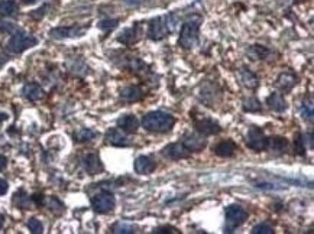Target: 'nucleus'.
<instances>
[{"label": "nucleus", "mask_w": 314, "mask_h": 234, "mask_svg": "<svg viewBox=\"0 0 314 234\" xmlns=\"http://www.w3.org/2000/svg\"><path fill=\"white\" fill-rule=\"evenodd\" d=\"M175 125V117L161 110L146 113L142 119V126L152 133H168Z\"/></svg>", "instance_id": "nucleus-1"}, {"label": "nucleus", "mask_w": 314, "mask_h": 234, "mask_svg": "<svg viewBox=\"0 0 314 234\" xmlns=\"http://www.w3.org/2000/svg\"><path fill=\"white\" fill-rule=\"evenodd\" d=\"M203 23V18L198 15L190 16L187 21L183 23L180 38H178V45L184 49H191L194 48L198 42V35H200V26Z\"/></svg>", "instance_id": "nucleus-2"}, {"label": "nucleus", "mask_w": 314, "mask_h": 234, "mask_svg": "<svg viewBox=\"0 0 314 234\" xmlns=\"http://www.w3.org/2000/svg\"><path fill=\"white\" fill-rule=\"evenodd\" d=\"M225 218H226L225 231L233 233L238 227H240L248 220V211L238 204H232V205L226 207V210H225Z\"/></svg>", "instance_id": "nucleus-3"}, {"label": "nucleus", "mask_w": 314, "mask_h": 234, "mask_svg": "<svg viewBox=\"0 0 314 234\" xmlns=\"http://www.w3.org/2000/svg\"><path fill=\"white\" fill-rule=\"evenodd\" d=\"M38 43V39L31 35V33L23 32V31H16V32L12 33L11 39L8 42V49L12 53H22L23 51L32 48Z\"/></svg>", "instance_id": "nucleus-4"}, {"label": "nucleus", "mask_w": 314, "mask_h": 234, "mask_svg": "<svg viewBox=\"0 0 314 234\" xmlns=\"http://www.w3.org/2000/svg\"><path fill=\"white\" fill-rule=\"evenodd\" d=\"M91 207L93 210L98 214H108L110 211L115 210L116 207V198L115 195L110 191H103L97 192L96 195L91 197Z\"/></svg>", "instance_id": "nucleus-5"}, {"label": "nucleus", "mask_w": 314, "mask_h": 234, "mask_svg": "<svg viewBox=\"0 0 314 234\" xmlns=\"http://www.w3.org/2000/svg\"><path fill=\"white\" fill-rule=\"evenodd\" d=\"M246 145L248 148L255 152L268 150V136L264 133V130L258 126H252L246 135Z\"/></svg>", "instance_id": "nucleus-6"}, {"label": "nucleus", "mask_w": 314, "mask_h": 234, "mask_svg": "<svg viewBox=\"0 0 314 234\" xmlns=\"http://www.w3.org/2000/svg\"><path fill=\"white\" fill-rule=\"evenodd\" d=\"M171 33L167 21H165V16H160V18H155L149 22L148 25V38L151 41H163L165 39L168 35Z\"/></svg>", "instance_id": "nucleus-7"}, {"label": "nucleus", "mask_w": 314, "mask_h": 234, "mask_svg": "<svg viewBox=\"0 0 314 234\" xmlns=\"http://www.w3.org/2000/svg\"><path fill=\"white\" fill-rule=\"evenodd\" d=\"M87 26H58L49 31V36L54 39H68V38H78L87 32Z\"/></svg>", "instance_id": "nucleus-8"}, {"label": "nucleus", "mask_w": 314, "mask_h": 234, "mask_svg": "<svg viewBox=\"0 0 314 234\" xmlns=\"http://www.w3.org/2000/svg\"><path fill=\"white\" fill-rule=\"evenodd\" d=\"M161 155H163L165 159L180 160L190 158L191 156V152L185 148L184 145H183V142H177V143H171V145L165 146L161 150Z\"/></svg>", "instance_id": "nucleus-9"}, {"label": "nucleus", "mask_w": 314, "mask_h": 234, "mask_svg": "<svg viewBox=\"0 0 314 234\" xmlns=\"http://www.w3.org/2000/svg\"><path fill=\"white\" fill-rule=\"evenodd\" d=\"M194 128L195 132L203 135V136H213V135H217V133L222 132L220 125L215 120L208 119V117H201V119L195 120Z\"/></svg>", "instance_id": "nucleus-10"}, {"label": "nucleus", "mask_w": 314, "mask_h": 234, "mask_svg": "<svg viewBox=\"0 0 314 234\" xmlns=\"http://www.w3.org/2000/svg\"><path fill=\"white\" fill-rule=\"evenodd\" d=\"M142 36V31H141V23L139 22H135L130 28H126L123 29L122 32L118 35V42L123 43V45H133L136 43Z\"/></svg>", "instance_id": "nucleus-11"}, {"label": "nucleus", "mask_w": 314, "mask_h": 234, "mask_svg": "<svg viewBox=\"0 0 314 234\" xmlns=\"http://www.w3.org/2000/svg\"><path fill=\"white\" fill-rule=\"evenodd\" d=\"M104 140L110 146H116V148H126L130 145L129 138L125 135V132H122L118 128L109 129L104 135Z\"/></svg>", "instance_id": "nucleus-12"}, {"label": "nucleus", "mask_w": 314, "mask_h": 234, "mask_svg": "<svg viewBox=\"0 0 314 234\" xmlns=\"http://www.w3.org/2000/svg\"><path fill=\"white\" fill-rule=\"evenodd\" d=\"M181 142H183V145H184L185 148L190 150L191 153H194V152H201V150L207 146L206 136H203V135H200V133H187Z\"/></svg>", "instance_id": "nucleus-13"}, {"label": "nucleus", "mask_w": 314, "mask_h": 234, "mask_svg": "<svg viewBox=\"0 0 314 234\" xmlns=\"http://www.w3.org/2000/svg\"><path fill=\"white\" fill-rule=\"evenodd\" d=\"M81 165L88 175H97L103 170V163L96 153H88L83 159H81Z\"/></svg>", "instance_id": "nucleus-14"}, {"label": "nucleus", "mask_w": 314, "mask_h": 234, "mask_svg": "<svg viewBox=\"0 0 314 234\" xmlns=\"http://www.w3.org/2000/svg\"><path fill=\"white\" fill-rule=\"evenodd\" d=\"M238 150V145L232 140V139H226L219 142L216 146H213V152L220 158H232Z\"/></svg>", "instance_id": "nucleus-15"}, {"label": "nucleus", "mask_w": 314, "mask_h": 234, "mask_svg": "<svg viewBox=\"0 0 314 234\" xmlns=\"http://www.w3.org/2000/svg\"><path fill=\"white\" fill-rule=\"evenodd\" d=\"M156 169V162L149 158V156H145L141 155L135 159V172L139 173V175H149L153 170Z\"/></svg>", "instance_id": "nucleus-16"}, {"label": "nucleus", "mask_w": 314, "mask_h": 234, "mask_svg": "<svg viewBox=\"0 0 314 234\" xmlns=\"http://www.w3.org/2000/svg\"><path fill=\"white\" fill-rule=\"evenodd\" d=\"M118 128L125 133H136L139 129V120L135 114H125L118 119Z\"/></svg>", "instance_id": "nucleus-17"}, {"label": "nucleus", "mask_w": 314, "mask_h": 234, "mask_svg": "<svg viewBox=\"0 0 314 234\" xmlns=\"http://www.w3.org/2000/svg\"><path fill=\"white\" fill-rule=\"evenodd\" d=\"M22 96L29 101H39L45 97V91L41 85L35 84V83H28L22 88Z\"/></svg>", "instance_id": "nucleus-18"}, {"label": "nucleus", "mask_w": 314, "mask_h": 234, "mask_svg": "<svg viewBox=\"0 0 314 234\" xmlns=\"http://www.w3.org/2000/svg\"><path fill=\"white\" fill-rule=\"evenodd\" d=\"M145 96L143 90L138 85H129V87H125L122 91H120V98L126 103H136V101H141Z\"/></svg>", "instance_id": "nucleus-19"}, {"label": "nucleus", "mask_w": 314, "mask_h": 234, "mask_svg": "<svg viewBox=\"0 0 314 234\" xmlns=\"http://www.w3.org/2000/svg\"><path fill=\"white\" fill-rule=\"evenodd\" d=\"M267 104H268V107L271 110L277 111V113H284L287 110V107H288L284 96H282L281 93H278V91L272 93L271 96L267 98Z\"/></svg>", "instance_id": "nucleus-20"}, {"label": "nucleus", "mask_w": 314, "mask_h": 234, "mask_svg": "<svg viewBox=\"0 0 314 234\" xmlns=\"http://www.w3.org/2000/svg\"><path fill=\"white\" fill-rule=\"evenodd\" d=\"M239 74H240V81H242V84L245 85L246 88H256V87L259 85V78H258V75L255 74L253 71H250L249 68L243 67V68L239 71Z\"/></svg>", "instance_id": "nucleus-21"}, {"label": "nucleus", "mask_w": 314, "mask_h": 234, "mask_svg": "<svg viewBox=\"0 0 314 234\" xmlns=\"http://www.w3.org/2000/svg\"><path fill=\"white\" fill-rule=\"evenodd\" d=\"M298 78L295 77L294 74H291V73H284V74H281L280 77H278V80H277V83H275V85L281 90V91H290V90H293V87L298 81H297Z\"/></svg>", "instance_id": "nucleus-22"}, {"label": "nucleus", "mask_w": 314, "mask_h": 234, "mask_svg": "<svg viewBox=\"0 0 314 234\" xmlns=\"http://www.w3.org/2000/svg\"><path fill=\"white\" fill-rule=\"evenodd\" d=\"M13 204L21 208V210H31L32 207V198L23 191V190H19L13 195Z\"/></svg>", "instance_id": "nucleus-23"}, {"label": "nucleus", "mask_w": 314, "mask_h": 234, "mask_svg": "<svg viewBox=\"0 0 314 234\" xmlns=\"http://www.w3.org/2000/svg\"><path fill=\"white\" fill-rule=\"evenodd\" d=\"M18 12H19V6L16 2H13V0H2L0 2V16L11 18V16H16Z\"/></svg>", "instance_id": "nucleus-24"}, {"label": "nucleus", "mask_w": 314, "mask_h": 234, "mask_svg": "<svg viewBox=\"0 0 314 234\" xmlns=\"http://www.w3.org/2000/svg\"><path fill=\"white\" fill-rule=\"evenodd\" d=\"M97 136V133L94 130L88 128H81L78 129L77 132H74V140L77 143H87V142H91L93 139Z\"/></svg>", "instance_id": "nucleus-25"}, {"label": "nucleus", "mask_w": 314, "mask_h": 234, "mask_svg": "<svg viewBox=\"0 0 314 234\" xmlns=\"http://www.w3.org/2000/svg\"><path fill=\"white\" fill-rule=\"evenodd\" d=\"M288 148V140L281 136H272L268 138V150H280L284 152Z\"/></svg>", "instance_id": "nucleus-26"}, {"label": "nucleus", "mask_w": 314, "mask_h": 234, "mask_svg": "<svg viewBox=\"0 0 314 234\" xmlns=\"http://www.w3.org/2000/svg\"><path fill=\"white\" fill-rule=\"evenodd\" d=\"M243 110L248 111V113H258L262 110V104L256 97H249V98H245L243 100Z\"/></svg>", "instance_id": "nucleus-27"}, {"label": "nucleus", "mask_w": 314, "mask_h": 234, "mask_svg": "<svg viewBox=\"0 0 314 234\" xmlns=\"http://www.w3.org/2000/svg\"><path fill=\"white\" fill-rule=\"evenodd\" d=\"M136 230V227L135 225H130L128 223H116L113 227H112V231L113 233H118V234H130V233H136L135 231Z\"/></svg>", "instance_id": "nucleus-28"}, {"label": "nucleus", "mask_w": 314, "mask_h": 234, "mask_svg": "<svg viewBox=\"0 0 314 234\" xmlns=\"http://www.w3.org/2000/svg\"><path fill=\"white\" fill-rule=\"evenodd\" d=\"M301 116L305 122L308 123H313V104L311 101H304L303 106H301Z\"/></svg>", "instance_id": "nucleus-29"}, {"label": "nucleus", "mask_w": 314, "mask_h": 234, "mask_svg": "<svg viewBox=\"0 0 314 234\" xmlns=\"http://www.w3.org/2000/svg\"><path fill=\"white\" fill-rule=\"evenodd\" d=\"M119 19H104V21L98 22V28L104 32H109V31H113L118 25H119Z\"/></svg>", "instance_id": "nucleus-30"}, {"label": "nucleus", "mask_w": 314, "mask_h": 234, "mask_svg": "<svg viewBox=\"0 0 314 234\" xmlns=\"http://www.w3.org/2000/svg\"><path fill=\"white\" fill-rule=\"evenodd\" d=\"M252 51H253V56H255V60H265L271 51L268 49V48H265V46H262V45H253L252 46Z\"/></svg>", "instance_id": "nucleus-31"}, {"label": "nucleus", "mask_w": 314, "mask_h": 234, "mask_svg": "<svg viewBox=\"0 0 314 234\" xmlns=\"http://www.w3.org/2000/svg\"><path fill=\"white\" fill-rule=\"evenodd\" d=\"M48 208H49L51 211H54L55 214H61L64 211V204L60 201L58 198L51 197V198L48 200Z\"/></svg>", "instance_id": "nucleus-32"}, {"label": "nucleus", "mask_w": 314, "mask_h": 234, "mask_svg": "<svg viewBox=\"0 0 314 234\" xmlns=\"http://www.w3.org/2000/svg\"><path fill=\"white\" fill-rule=\"evenodd\" d=\"M28 228H29V230H31V233H33V234L43 233L42 223H41L38 218H35V217L29 218V221H28Z\"/></svg>", "instance_id": "nucleus-33"}, {"label": "nucleus", "mask_w": 314, "mask_h": 234, "mask_svg": "<svg viewBox=\"0 0 314 234\" xmlns=\"http://www.w3.org/2000/svg\"><path fill=\"white\" fill-rule=\"evenodd\" d=\"M19 28L13 23V22L9 21H0V32L2 33H13L16 32Z\"/></svg>", "instance_id": "nucleus-34"}, {"label": "nucleus", "mask_w": 314, "mask_h": 234, "mask_svg": "<svg viewBox=\"0 0 314 234\" xmlns=\"http://www.w3.org/2000/svg\"><path fill=\"white\" fill-rule=\"evenodd\" d=\"M252 233L253 234H272L274 233V228L268 223H262L255 225L252 228Z\"/></svg>", "instance_id": "nucleus-35"}, {"label": "nucleus", "mask_w": 314, "mask_h": 234, "mask_svg": "<svg viewBox=\"0 0 314 234\" xmlns=\"http://www.w3.org/2000/svg\"><path fill=\"white\" fill-rule=\"evenodd\" d=\"M300 139L303 142V146L305 148V150L313 149V133H303V135H300Z\"/></svg>", "instance_id": "nucleus-36"}, {"label": "nucleus", "mask_w": 314, "mask_h": 234, "mask_svg": "<svg viewBox=\"0 0 314 234\" xmlns=\"http://www.w3.org/2000/svg\"><path fill=\"white\" fill-rule=\"evenodd\" d=\"M258 190H282L284 187H277L275 184H267V182H259L255 185Z\"/></svg>", "instance_id": "nucleus-37"}, {"label": "nucleus", "mask_w": 314, "mask_h": 234, "mask_svg": "<svg viewBox=\"0 0 314 234\" xmlns=\"http://www.w3.org/2000/svg\"><path fill=\"white\" fill-rule=\"evenodd\" d=\"M153 233H178V230L175 227H173V225H164V227L155 228Z\"/></svg>", "instance_id": "nucleus-38"}, {"label": "nucleus", "mask_w": 314, "mask_h": 234, "mask_svg": "<svg viewBox=\"0 0 314 234\" xmlns=\"http://www.w3.org/2000/svg\"><path fill=\"white\" fill-rule=\"evenodd\" d=\"M8 191H9V184L6 180L0 178V195H5Z\"/></svg>", "instance_id": "nucleus-39"}, {"label": "nucleus", "mask_w": 314, "mask_h": 234, "mask_svg": "<svg viewBox=\"0 0 314 234\" xmlns=\"http://www.w3.org/2000/svg\"><path fill=\"white\" fill-rule=\"evenodd\" d=\"M46 8H48V6H42L41 9H38V11L32 12V13H31V16H32V18H35V19H41L43 15H45V11H46Z\"/></svg>", "instance_id": "nucleus-40"}, {"label": "nucleus", "mask_w": 314, "mask_h": 234, "mask_svg": "<svg viewBox=\"0 0 314 234\" xmlns=\"http://www.w3.org/2000/svg\"><path fill=\"white\" fill-rule=\"evenodd\" d=\"M6 166H8V158L0 155V170H3Z\"/></svg>", "instance_id": "nucleus-41"}, {"label": "nucleus", "mask_w": 314, "mask_h": 234, "mask_svg": "<svg viewBox=\"0 0 314 234\" xmlns=\"http://www.w3.org/2000/svg\"><path fill=\"white\" fill-rule=\"evenodd\" d=\"M9 116L6 114V113H0V122H5V120H8Z\"/></svg>", "instance_id": "nucleus-42"}, {"label": "nucleus", "mask_w": 314, "mask_h": 234, "mask_svg": "<svg viewBox=\"0 0 314 234\" xmlns=\"http://www.w3.org/2000/svg\"><path fill=\"white\" fill-rule=\"evenodd\" d=\"M5 220H6V218H5V215H2V214H0V230H2V228H3V225H5Z\"/></svg>", "instance_id": "nucleus-43"}, {"label": "nucleus", "mask_w": 314, "mask_h": 234, "mask_svg": "<svg viewBox=\"0 0 314 234\" xmlns=\"http://www.w3.org/2000/svg\"><path fill=\"white\" fill-rule=\"evenodd\" d=\"M23 3H26V5H32V3H36L38 0H22Z\"/></svg>", "instance_id": "nucleus-44"}]
</instances>
